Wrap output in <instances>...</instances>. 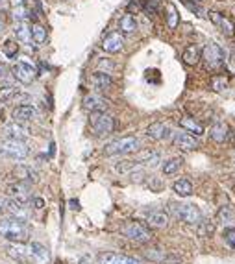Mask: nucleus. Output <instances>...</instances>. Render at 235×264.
I'll return each mask as SVG.
<instances>
[{"instance_id": "nucleus-20", "label": "nucleus", "mask_w": 235, "mask_h": 264, "mask_svg": "<svg viewBox=\"0 0 235 264\" xmlns=\"http://www.w3.org/2000/svg\"><path fill=\"white\" fill-rule=\"evenodd\" d=\"M28 203H20L17 200H11V198H7V203H6V213L9 216H15V218H20V220H26L28 218Z\"/></svg>"}, {"instance_id": "nucleus-44", "label": "nucleus", "mask_w": 235, "mask_h": 264, "mask_svg": "<svg viewBox=\"0 0 235 264\" xmlns=\"http://www.w3.org/2000/svg\"><path fill=\"white\" fill-rule=\"evenodd\" d=\"M130 177H131V181H144L146 179V172L144 170H135V172H131L130 174Z\"/></svg>"}, {"instance_id": "nucleus-38", "label": "nucleus", "mask_w": 235, "mask_h": 264, "mask_svg": "<svg viewBox=\"0 0 235 264\" xmlns=\"http://www.w3.org/2000/svg\"><path fill=\"white\" fill-rule=\"evenodd\" d=\"M2 50H4V54H6L7 58L13 59L19 54V45L15 41H11V39H7L6 43H4V46H2Z\"/></svg>"}, {"instance_id": "nucleus-26", "label": "nucleus", "mask_w": 235, "mask_h": 264, "mask_svg": "<svg viewBox=\"0 0 235 264\" xmlns=\"http://www.w3.org/2000/svg\"><path fill=\"white\" fill-rule=\"evenodd\" d=\"M211 139L215 142H219V144H222V142H226L228 141V137H230V128L226 126L224 122H217L213 128H211Z\"/></svg>"}, {"instance_id": "nucleus-18", "label": "nucleus", "mask_w": 235, "mask_h": 264, "mask_svg": "<svg viewBox=\"0 0 235 264\" xmlns=\"http://www.w3.org/2000/svg\"><path fill=\"white\" fill-rule=\"evenodd\" d=\"M172 133L163 122H152L148 128H146V135L154 139V141H167V139H172Z\"/></svg>"}, {"instance_id": "nucleus-35", "label": "nucleus", "mask_w": 235, "mask_h": 264, "mask_svg": "<svg viewBox=\"0 0 235 264\" xmlns=\"http://www.w3.org/2000/svg\"><path fill=\"white\" fill-rule=\"evenodd\" d=\"M143 257L146 259V261H152V263H163V261H165V253L161 252V250L152 248V250H144Z\"/></svg>"}, {"instance_id": "nucleus-48", "label": "nucleus", "mask_w": 235, "mask_h": 264, "mask_svg": "<svg viewBox=\"0 0 235 264\" xmlns=\"http://www.w3.org/2000/svg\"><path fill=\"white\" fill-rule=\"evenodd\" d=\"M6 76H7V67L0 61V78H6Z\"/></svg>"}, {"instance_id": "nucleus-51", "label": "nucleus", "mask_w": 235, "mask_h": 264, "mask_svg": "<svg viewBox=\"0 0 235 264\" xmlns=\"http://www.w3.org/2000/svg\"><path fill=\"white\" fill-rule=\"evenodd\" d=\"M232 58H234V63H235V45L232 46Z\"/></svg>"}, {"instance_id": "nucleus-37", "label": "nucleus", "mask_w": 235, "mask_h": 264, "mask_svg": "<svg viewBox=\"0 0 235 264\" xmlns=\"http://www.w3.org/2000/svg\"><path fill=\"white\" fill-rule=\"evenodd\" d=\"M17 92H19V90L15 89V87H11V85L0 89V102H13L15 96H17Z\"/></svg>"}, {"instance_id": "nucleus-21", "label": "nucleus", "mask_w": 235, "mask_h": 264, "mask_svg": "<svg viewBox=\"0 0 235 264\" xmlns=\"http://www.w3.org/2000/svg\"><path fill=\"white\" fill-rule=\"evenodd\" d=\"M180 128H182L185 133H189V135H193V137L204 135L202 124H198L195 118H191V116H183V118H180Z\"/></svg>"}, {"instance_id": "nucleus-29", "label": "nucleus", "mask_w": 235, "mask_h": 264, "mask_svg": "<svg viewBox=\"0 0 235 264\" xmlns=\"http://www.w3.org/2000/svg\"><path fill=\"white\" fill-rule=\"evenodd\" d=\"M183 63L185 65H189V67H195L198 61H200V48L196 45H191L185 48V52H183Z\"/></svg>"}, {"instance_id": "nucleus-45", "label": "nucleus", "mask_w": 235, "mask_h": 264, "mask_svg": "<svg viewBox=\"0 0 235 264\" xmlns=\"http://www.w3.org/2000/svg\"><path fill=\"white\" fill-rule=\"evenodd\" d=\"M32 205H33V209L41 211V209L45 207V201H43V198H32Z\"/></svg>"}, {"instance_id": "nucleus-15", "label": "nucleus", "mask_w": 235, "mask_h": 264, "mask_svg": "<svg viewBox=\"0 0 235 264\" xmlns=\"http://www.w3.org/2000/svg\"><path fill=\"white\" fill-rule=\"evenodd\" d=\"M209 20H211L224 35H228V37L235 35V24L232 22V19L226 17V15H222V13H219V11H209Z\"/></svg>"}, {"instance_id": "nucleus-31", "label": "nucleus", "mask_w": 235, "mask_h": 264, "mask_svg": "<svg viewBox=\"0 0 235 264\" xmlns=\"http://www.w3.org/2000/svg\"><path fill=\"white\" fill-rule=\"evenodd\" d=\"M183 167V159L182 157H172V159H167L163 163V174L165 176H174Z\"/></svg>"}, {"instance_id": "nucleus-13", "label": "nucleus", "mask_w": 235, "mask_h": 264, "mask_svg": "<svg viewBox=\"0 0 235 264\" xmlns=\"http://www.w3.org/2000/svg\"><path fill=\"white\" fill-rule=\"evenodd\" d=\"M2 133L6 139H11V141H26L28 135H30V129L20 122H9L4 126Z\"/></svg>"}, {"instance_id": "nucleus-19", "label": "nucleus", "mask_w": 235, "mask_h": 264, "mask_svg": "<svg viewBox=\"0 0 235 264\" xmlns=\"http://www.w3.org/2000/svg\"><path fill=\"white\" fill-rule=\"evenodd\" d=\"M13 176L17 181H22V183H28V185L35 183L37 177H39L37 172H35L32 167H26V165H17V167L13 168Z\"/></svg>"}, {"instance_id": "nucleus-25", "label": "nucleus", "mask_w": 235, "mask_h": 264, "mask_svg": "<svg viewBox=\"0 0 235 264\" xmlns=\"http://www.w3.org/2000/svg\"><path fill=\"white\" fill-rule=\"evenodd\" d=\"M146 224L150 227H157V229H161V227H167L169 224V216L161 211H154V213H146Z\"/></svg>"}, {"instance_id": "nucleus-6", "label": "nucleus", "mask_w": 235, "mask_h": 264, "mask_svg": "<svg viewBox=\"0 0 235 264\" xmlns=\"http://www.w3.org/2000/svg\"><path fill=\"white\" fill-rule=\"evenodd\" d=\"M89 124H91L95 135H98V137L110 135V133H113V129H115V118H113L111 115H108L106 111L91 113Z\"/></svg>"}, {"instance_id": "nucleus-11", "label": "nucleus", "mask_w": 235, "mask_h": 264, "mask_svg": "<svg viewBox=\"0 0 235 264\" xmlns=\"http://www.w3.org/2000/svg\"><path fill=\"white\" fill-rule=\"evenodd\" d=\"M98 264H143L139 259L130 257V255H122V253L104 252L97 257Z\"/></svg>"}, {"instance_id": "nucleus-17", "label": "nucleus", "mask_w": 235, "mask_h": 264, "mask_svg": "<svg viewBox=\"0 0 235 264\" xmlns=\"http://www.w3.org/2000/svg\"><path fill=\"white\" fill-rule=\"evenodd\" d=\"M172 142H174V146H176V148L185 150V152H193V150L198 148V141H196L193 135L185 133V131L174 133V135H172Z\"/></svg>"}, {"instance_id": "nucleus-34", "label": "nucleus", "mask_w": 235, "mask_h": 264, "mask_svg": "<svg viewBox=\"0 0 235 264\" xmlns=\"http://www.w3.org/2000/svg\"><path fill=\"white\" fill-rule=\"evenodd\" d=\"M178 24H180V15H178V9L172 4L167 6V26L170 30H176Z\"/></svg>"}, {"instance_id": "nucleus-24", "label": "nucleus", "mask_w": 235, "mask_h": 264, "mask_svg": "<svg viewBox=\"0 0 235 264\" xmlns=\"http://www.w3.org/2000/svg\"><path fill=\"white\" fill-rule=\"evenodd\" d=\"M118 28H120V33L131 35V33L137 32V20H135V17H133L131 13H126V15H122L120 20H118Z\"/></svg>"}, {"instance_id": "nucleus-2", "label": "nucleus", "mask_w": 235, "mask_h": 264, "mask_svg": "<svg viewBox=\"0 0 235 264\" xmlns=\"http://www.w3.org/2000/svg\"><path fill=\"white\" fill-rule=\"evenodd\" d=\"M143 148V141L139 137H120L115 141L108 142L104 146V154L106 155H128V154H135L141 152Z\"/></svg>"}, {"instance_id": "nucleus-5", "label": "nucleus", "mask_w": 235, "mask_h": 264, "mask_svg": "<svg viewBox=\"0 0 235 264\" xmlns=\"http://www.w3.org/2000/svg\"><path fill=\"white\" fill-rule=\"evenodd\" d=\"M120 235L128 240H133V242H141V244H146L152 240V231L146 226L139 224V222H124L120 226Z\"/></svg>"}, {"instance_id": "nucleus-28", "label": "nucleus", "mask_w": 235, "mask_h": 264, "mask_svg": "<svg viewBox=\"0 0 235 264\" xmlns=\"http://www.w3.org/2000/svg\"><path fill=\"white\" fill-rule=\"evenodd\" d=\"M172 188H174V192H176L178 196H182V198H187V196H191V194H193V190H195L193 183H191V181L187 179V177H183V179L174 181Z\"/></svg>"}, {"instance_id": "nucleus-1", "label": "nucleus", "mask_w": 235, "mask_h": 264, "mask_svg": "<svg viewBox=\"0 0 235 264\" xmlns=\"http://www.w3.org/2000/svg\"><path fill=\"white\" fill-rule=\"evenodd\" d=\"M0 237L9 242L26 244L30 239V227L24 220L15 218V216H2L0 218Z\"/></svg>"}, {"instance_id": "nucleus-10", "label": "nucleus", "mask_w": 235, "mask_h": 264, "mask_svg": "<svg viewBox=\"0 0 235 264\" xmlns=\"http://www.w3.org/2000/svg\"><path fill=\"white\" fill-rule=\"evenodd\" d=\"M6 194L11 198V200H17L20 203H28L32 200V192H30V185L28 183H22V181H15V183H9L6 187Z\"/></svg>"}, {"instance_id": "nucleus-12", "label": "nucleus", "mask_w": 235, "mask_h": 264, "mask_svg": "<svg viewBox=\"0 0 235 264\" xmlns=\"http://www.w3.org/2000/svg\"><path fill=\"white\" fill-rule=\"evenodd\" d=\"M124 48V37L120 32H110L102 39V50L108 54H117Z\"/></svg>"}, {"instance_id": "nucleus-36", "label": "nucleus", "mask_w": 235, "mask_h": 264, "mask_svg": "<svg viewBox=\"0 0 235 264\" xmlns=\"http://www.w3.org/2000/svg\"><path fill=\"white\" fill-rule=\"evenodd\" d=\"M219 220L221 222H232L235 218V207L234 205H224L219 209V213H217Z\"/></svg>"}, {"instance_id": "nucleus-39", "label": "nucleus", "mask_w": 235, "mask_h": 264, "mask_svg": "<svg viewBox=\"0 0 235 264\" xmlns=\"http://www.w3.org/2000/svg\"><path fill=\"white\" fill-rule=\"evenodd\" d=\"M211 89L217 90V92H222L224 89H228V80L222 76H213V80H211Z\"/></svg>"}, {"instance_id": "nucleus-3", "label": "nucleus", "mask_w": 235, "mask_h": 264, "mask_svg": "<svg viewBox=\"0 0 235 264\" xmlns=\"http://www.w3.org/2000/svg\"><path fill=\"white\" fill-rule=\"evenodd\" d=\"M170 214L180 220V222H183V224H187V226H198L204 220L202 211L196 205H193V203H176V201H172L170 203Z\"/></svg>"}, {"instance_id": "nucleus-16", "label": "nucleus", "mask_w": 235, "mask_h": 264, "mask_svg": "<svg viewBox=\"0 0 235 264\" xmlns=\"http://www.w3.org/2000/svg\"><path fill=\"white\" fill-rule=\"evenodd\" d=\"M11 116H13V122L26 124L37 118V109L33 105H28V103H20V105H17L13 109Z\"/></svg>"}, {"instance_id": "nucleus-22", "label": "nucleus", "mask_w": 235, "mask_h": 264, "mask_svg": "<svg viewBox=\"0 0 235 264\" xmlns=\"http://www.w3.org/2000/svg\"><path fill=\"white\" fill-rule=\"evenodd\" d=\"M30 252H32V259H33V264H46L48 263V250H46L45 246L39 244V242H32L30 244Z\"/></svg>"}, {"instance_id": "nucleus-46", "label": "nucleus", "mask_w": 235, "mask_h": 264, "mask_svg": "<svg viewBox=\"0 0 235 264\" xmlns=\"http://www.w3.org/2000/svg\"><path fill=\"white\" fill-rule=\"evenodd\" d=\"M11 9V2L9 0H0V11H9Z\"/></svg>"}, {"instance_id": "nucleus-8", "label": "nucleus", "mask_w": 235, "mask_h": 264, "mask_svg": "<svg viewBox=\"0 0 235 264\" xmlns=\"http://www.w3.org/2000/svg\"><path fill=\"white\" fill-rule=\"evenodd\" d=\"M11 72H13V76L17 82H20V84H32L33 80L37 78V69L33 67V65L26 63V61H19L17 65H13V69H11Z\"/></svg>"}, {"instance_id": "nucleus-33", "label": "nucleus", "mask_w": 235, "mask_h": 264, "mask_svg": "<svg viewBox=\"0 0 235 264\" xmlns=\"http://www.w3.org/2000/svg\"><path fill=\"white\" fill-rule=\"evenodd\" d=\"M139 170V161H120L115 165V172L118 174H131Z\"/></svg>"}, {"instance_id": "nucleus-43", "label": "nucleus", "mask_w": 235, "mask_h": 264, "mask_svg": "<svg viewBox=\"0 0 235 264\" xmlns=\"http://www.w3.org/2000/svg\"><path fill=\"white\" fill-rule=\"evenodd\" d=\"M148 187L152 188V190H163V181H157L156 177H148Z\"/></svg>"}, {"instance_id": "nucleus-49", "label": "nucleus", "mask_w": 235, "mask_h": 264, "mask_svg": "<svg viewBox=\"0 0 235 264\" xmlns=\"http://www.w3.org/2000/svg\"><path fill=\"white\" fill-rule=\"evenodd\" d=\"M4 30H6V20H4V17L0 15V33L4 32Z\"/></svg>"}, {"instance_id": "nucleus-50", "label": "nucleus", "mask_w": 235, "mask_h": 264, "mask_svg": "<svg viewBox=\"0 0 235 264\" xmlns=\"http://www.w3.org/2000/svg\"><path fill=\"white\" fill-rule=\"evenodd\" d=\"M71 205H72V209H78V201L72 200V201H71Z\"/></svg>"}, {"instance_id": "nucleus-42", "label": "nucleus", "mask_w": 235, "mask_h": 264, "mask_svg": "<svg viewBox=\"0 0 235 264\" xmlns=\"http://www.w3.org/2000/svg\"><path fill=\"white\" fill-rule=\"evenodd\" d=\"M30 15L28 13V9H26V6H17V9H15V19L19 20V22H26V17Z\"/></svg>"}, {"instance_id": "nucleus-14", "label": "nucleus", "mask_w": 235, "mask_h": 264, "mask_svg": "<svg viewBox=\"0 0 235 264\" xmlns=\"http://www.w3.org/2000/svg\"><path fill=\"white\" fill-rule=\"evenodd\" d=\"M108 105L110 102L106 100L102 94H97V92H93V94H87L84 98V102H82V107H84L87 113H97V111H106L108 109Z\"/></svg>"}, {"instance_id": "nucleus-30", "label": "nucleus", "mask_w": 235, "mask_h": 264, "mask_svg": "<svg viewBox=\"0 0 235 264\" xmlns=\"http://www.w3.org/2000/svg\"><path fill=\"white\" fill-rule=\"evenodd\" d=\"M139 159L146 165H157V163H161V152L159 150H143L141 154H139Z\"/></svg>"}, {"instance_id": "nucleus-40", "label": "nucleus", "mask_w": 235, "mask_h": 264, "mask_svg": "<svg viewBox=\"0 0 235 264\" xmlns=\"http://www.w3.org/2000/svg\"><path fill=\"white\" fill-rule=\"evenodd\" d=\"M222 235H224V240H226V244H228L230 248H234V250H235V227H226Z\"/></svg>"}, {"instance_id": "nucleus-23", "label": "nucleus", "mask_w": 235, "mask_h": 264, "mask_svg": "<svg viewBox=\"0 0 235 264\" xmlns=\"http://www.w3.org/2000/svg\"><path fill=\"white\" fill-rule=\"evenodd\" d=\"M91 84H93V87L98 90H108L111 85H113V80H111V76L108 72L98 71L91 76Z\"/></svg>"}, {"instance_id": "nucleus-52", "label": "nucleus", "mask_w": 235, "mask_h": 264, "mask_svg": "<svg viewBox=\"0 0 235 264\" xmlns=\"http://www.w3.org/2000/svg\"><path fill=\"white\" fill-rule=\"evenodd\" d=\"M63 2H67V0H63Z\"/></svg>"}, {"instance_id": "nucleus-7", "label": "nucleus", "mask_w": 235, "mask_h": 264, "mask_svg": "<svg viewBox=\"0 0 235 264\" xmlns=\"http://www.w3.org/2000/svg\"><path fill=\"white\" fill-rule=\"evenodd\" d=\"M200 56H202L204 63L208 65L209 69H222V65H224V52L221 50V46L219 45H213V43H209L202 48L200 52Z\"/></svg>"}, {"instance_id": "nucleus-9", "label": "nucleus", "mask_w": 235, "mask_h": 264, "mask_svg": "<svg viewBox=\"0 0 235 264\" xmlns=\"http://www.w3.org/2000/svg\"><path fill=\"white\" fill-rule=\"evenodd\" d=\"M6 253L13 259V261H17V263H20V264H33L30 246H26V244L11 242L9 246H6Z\"/></svg>"}, {"instance_id": "nucleus-27", "label": "nucleus", "mask_w": 235, "mask_h": 264, "mask_svg": "<svg viewBox=\"0 0 235 264\" xmlns=\"http://www.w3.org/2000/svg\"><path fill=\"white\" fill-rule=\"evenodd\" d=\"M15 37L19 39L20 43L30 45L32 43V26H28L26 22H17L15 24Z\"/></svg>"}, {"instance_id": "nucleus-47", "label": "nucleus", "mask_w": 235, "mask_h": 264, "mask_svg": "<svg viewBox=\"0 0 235 264\" xmlns=\"http://www.w3.org/2000/svg\"><path fill=\"white\" fill-rule=\"evenodd\" d=\"M6 203H7V198H2V196H0V214L6 213Z\"/></svg>"}, {"instance_id": "nucleus-4", "label": "nucleus", "mask_w": 235, "mask_h": 264, "mask_svg": "<svg viewBox=\"0 0 235 264\" xmlns=\"http://www.w3.org/2000/svg\"><path fill=\"white\" fill-rule=\"evenodd\" d=\"M30 154V148L24 141H11V139H2L0 141V155L11 159V161H22Z\"/></svg>"}, {"instance_id": "nucleus-32", "label": "nucleus", "mask_w": 235, "mask_h": 264, "mask_svg": "<svg viewBox=\"0 0 235 264\" xmlns=\"http://www.w3.org/2000/svg\"><path fill=\"white\" fill-rule=\"evenodd\" d=\"M46 28L43 24H39V22H33L32 24V41L35 43V45H43L46 41Z\"/></svg>"}, {"instance_id": "nucleus-41", "label": "nucleus", "mask_w": 235, "mask_h": 264, "mask_svg": "<svg viewBox=\"0 0 235 264\" xmlns=\"http://www.w3.org/2000/svg\"><path fill=\"white\" fill-rule=\"evenodd\" d=\"M202 226H200V229H198V233L202 235V237H209L211 233L215 231V224L213 222H200Z\"/></svg>"}]
</instances>
